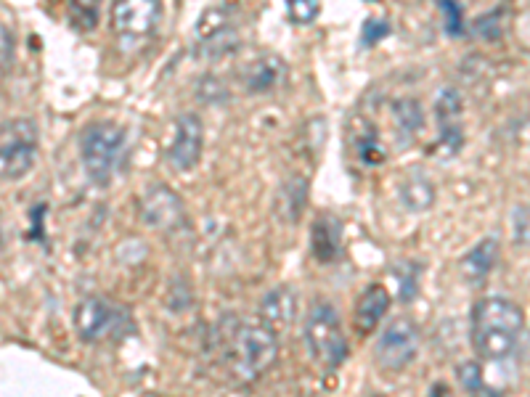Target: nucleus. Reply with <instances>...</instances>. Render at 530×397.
<instances>
[{"instance_id":"1","label":"nucleus","mask_w":530,"mask_h":397,"mask_svg":"<svg viewBox=\"0 0 530 397\" xmlns=\"http://www.w3.org/2000/svg\"><path fill=\"white\" fill-rule=\"evenodd\" d=\"M525 315L507 297H483L472 310V347L485 360H504L517 350Z\"/></svg>"},{"instance_id":"4","label":"nucleus","mask_w":530,"mask_h":397,"mask_svg":"<svg viewBox=\"0 0 530 397\" xmlns=\"http://www.w3.org/2000/svg\"><path fill=\"white\" fill-rule=\"evenodd\" d=\"M122 151H125V130L114 122H91L80 133V159L96 186H106L112 180Z\"/></svg>"},{"instance_id":"19","label":"nucleus","mask_w":530,"mask_h":397,"mask_svg":"<svg viewBox=\"0 0 530 397\" xmlns=\"http://www.w3.org/2000/svg\"><path fill=\"white\" fill-rule=\"evenodd\" d=\"M432 199H435V186L430 183V178L422 173V170H411V175L406 178V183L401 186V202L409 207V210H424L430 207Z\"/></svg>"},{"instance_id":"3","label":"nucleus","mask_w":530,"mask_h":397,"mask_svg":"<svg viewBox=\"0 0 530 397\" xmlns=\"http://www.w3.org/2000/svg\"><path fill=\"white\" fill-rule=\"evenodd\" d=\"M305 347L321 368H337L348 358L342 318L332 302L318 300L305 321Z\"/></svg>"},{"instance_id":"9","label":"nucleus","mask_w":530,"mask_h":397,"mask_svg":"<svg viewBox=\"0 0 530 397\" xmlns=\"http://www.w3.org/2000/svg\"><path fill=\"white\" fill-rule=\"evenodd\" d=\"M162 3L157 0H125L112 8L114 32L120 38L144 40L154 35V30L162 22Z\"/></svg>"},{"instance_id":"8","label":"nucleus","mask_w":530,"mask_h":397,"mask_svg":"<svg viewBox=\"0 0 530 397\" xmlns=\"http://www.w3.org/2000/svg\"><path fill=\"white\" fill-rule=\"evenodd\" d=\"M202 146H205V125L194 112L178 114L170 125L165 141V162L173 170H191L202 157Z\"/></svg>"},{"instance_id":"23","label":"nucleus","mask_w":530,"mask_h":397,"mask_svg":"<svg viewBox=\"0 0 530 397\" xmlns=\"http://www.w3.org/2000/svg\"><path fill=\"white\" fill-rule=\"evenodd\" d=\"M512 236H515V244H523L528 247L530 244V204H520L512 210Z\"/></svg>"},{"instance_id":"7","label":"nucleus","mask_w":530,"mask_h":397,"mask_svg":"<svg viewBox=\"0 0 530 397\" xmlns=\"http://www.w3.org/2000/svg\"><path fill=\"white\" fill-rule=\"evenodd\" d=\"M419 353V329L411 318H393L379 334L374 358L385 371H403Z\"/></svg>"},{"instance_id":"14","label":"nucleus","mask_w":530,"mask_h":397,"mask_svg":"<svg viewBox=\"0 0 530 397\" xmlns=\"http://www.w3.org/2000/svg\"><path fill=\"white\" fill-rule=\"evenodd\" d=\"M260 318L273 331L289 329L297 318V294L289 286H279V289L268 292L260 302Z\"/></svg>"},{"instance_id":"24","label":"nucleus","mask_w":530,"mask_h":397,"mask_svg":"<svg viewBox=\"0 0 530 397\" xmlns=\"http://www.w3.org/2000/svg\"><path fill=\"white\" fill-rule=\"evenodd\" d=\"M99 22V8L88 6V3H75L72 6V27L77 30H93Z\"/></svg>"},{"instance_id":"6","label":"nucleus","mask_w":530,"mask_h":397,"mask_svg":"<svg viewBox=\"0 0 530 397\" xmlns=\"http://www.w3.org/2000/svg\"><path fill=\"white\" fill-rule=\"evenodd\" d=\"M38 159V128L32 120H11L3 125L0 170L6 180H22Z\"/></svg>"},{"instance_id":"5","label":"nucleus","mask_w":530,"mask_h":397,"mask_svg":"<svg viewBox=\"0 0 530 397\" xmlns=\"http://www.w3.org/2000/svg\"><path fill=\"white\" fill-rule=\"evenodd\" d=\"M75 331L83 342H99L104 337H122L130 331V315L106 297H85L75 308Z\"/></svg>"},{"instance_id":"2","label":"nucleus","mask_w":530,"mask_h":397,"mask_svg":"<svg viewBox=\"0 0 530 397\" xmlns=\"http://www.w3.org/2000/svg\"><path fill=\"white\" fill-rule=\"evenodd\" d=\"M279 355L276 331L263 318L239 321L228 337V368L239 382H255Z\"/></svg>"},{"instance_id":"18","label":"nucleus","mask_w":530,"mask_h":397,"mask_svg":"<svg viewBox=\"0 0 530 397\" xmlns=\"http://www.w3.org/2000/svg\"><path fill=\"white\" fill-rule=\"evenodd\" d=\"M281 77H284V64L276 56H263V59L252 61L244 80H247L250 93H265V90L276 88Z\"/></svg>"},{"instance_id":"27","label":"nucleus","mask_w":530,"mask_h":397,"mask_svg":"<svg viewBox=\"0 0 530 397\" xmlns=\"http://www.w3.org/2000/svg\"><path fill=\"white\" fill-rule=\"evenodd\" d=\"M0 38H3V69H11V61H14V35L8 30V24L0 27Z\"/></svg>"},{"instance_id":"26","label":"nucleus","mask_w":530,"mask_h":397,"mask_svg":"<svg viewBox=\"0 0 530 397\" xmlns=\"http://www.w3.org/2000/svg\"><path fill=\"white\" fill-rule=\"evenodd\" d=\"M390 35V24L382 22V19H369V22L364 24V35H361V43L369 48V45H377L379 40L387 38Z\"/></svg>"},{"instance_id":"22","label":"nucleus","mask_w":530,"mask_h":397,"mask_svg":"<svg viewBox=\"0 0 530 397\" xmlns=\"http://www.w3.org/2000/svg\"><path fill=\"white\" fill-rule=\"evenodd\" d=\"M393 273L398 276V284H401V302L414 300V294H417V276H419L417 265L398 263L393 268Z\"/></svg>"},{"instance_id":"20","label":"nucleus","mask_w":530,"mask_h":397,"mask_svg":"<svg viewBox=\"0 0 530 397\" xmlns=\"http://www.w3.org/2000/svg\"><path fill=\"white\" fill-rule=\"evenodd\" d=\"M353 143H356V154L364 165H382L385 162L387 151L379 141L377 128L369 122H361V130H353Z\"/></svg>"},{"instance_id":"11","label":"nucleus","mask_w":530,"mask_h":397,"mask_svg":"<svg viewBox=\"0 0 530 397\" xmlns=\"http://www.w3.org/2000/svg\"><path fill=\"white\" fill-rule=\"evenodd\" d=\"M231 8H207L205 14L199 16L197 22V30H194V35H197L199 40V48H202V53H226V51H234L236 48V30H234V22H231Z\"/></svg>"},{"instance_id":"13","label":"nucleus","mask_w":530,"mask_h":397,"mask_svg":"<svg viewBox=\"0 0 530 397\" xmlns=\"http://www.w3.org/2000/svg\"><path fill=\"white\" fill-rule=\"evenodd\" d=\"M390 302H393V297H390V292H387L385 286L382 284L366 286L356 302V313H353L356 329L361 331V334H369V331L385 318V313L390 310Z\"/></svg>"},{"instance_id":"17","label":"nucleus","mask_w":530,"mask_h":397,"mask_svg":"<svg viewBox=\"0 0 530 397\" xmlns=\"http://www.w3.org/2000/svg\"><path fill=\"white\" fill-rule=\"evenodd\" d=\"M393 120L398 128V138L403 143L414 141L419 135V130L424 128V109L417 98L403 96L393 104Z\"/></svg>"},{"instance_id":"28","label":"nucleus","mask_w":530,"mask_h":397,"mask_svg":"<svg viewBox=\"0 0 530 397\" xmlns=\"http://www.w3.org/2000/svg\"><path fill=\"white\" fill-rule=\"evenodd\" d=\"M440 11H443V14H448V19H451L448 30L451 32L462 30V27H459V19H462V14H459V8H456L454 3H440Z\"/></svg>"},{"instance_id":"10","label":"nucleus","mask_w":530,"mask_h":397,"mask_svg":"<svg viewBox=\"0 0 530 397\" xmlns=\"http://www.w3.org/2000/svg\"><path fill=\"white\" fill-rule=\"evenodd\" d=\"M138 212L146 225L167 231L183 220V202L167 183H152L138 202Z\"/></svg>"},{"instance_id":"16","label":"nucleus","mask_w":530,"mask_h":397,"mask_svg":"<svg viewBox=\"0 0 530 397\" xmlns=\"http://www.w3.org/2000/svg\"><path fill=\"white\" fill-rule=\"evenodd\" d=\"M305 199H308V183L303 178H289L279 194H276V215L284 223H297L305 210Z\"/></svg>"},{"instance_id":"15","label":"nucleus","mask_w":530,"mask_h":397,"mask_svg":"<svg viewBox=\"0 0 530 397\" xmlns=\"http://www.w3.org/2000/svg\"><path fill=\"white\" fill-rule=\"evenodd\" d=\"M499 249H501L499 239L488 236V239L475 244V247L462 257V273L464 278H467V284L472 286L483 284L485 278H488V273L493 270V265H496V260H499Z\"/></svg>"},{"instance_id":"25","label":"nucleus","mask_w":530,"mask_h":397,"mask_svg":"<svg viewBox=\"0 0 530 397\" xmlns=\"http://www.w3.org/2000/svg\"><path fill=\"white\" fill-rule=\"evenodd\" d=\"M459 379H462V384L470 392L483 390V374H480V366H477V363H472V360H467V363H462V366H459Z\"/></svg>"},{"instance_id":"21","label":"nucleus","mask_w":530,"mask_h":397,"mask_svg":"<svg viewBox=\"0 0 530 397\" xmlns=\"http://www.w3.org/2000/svg\"><path fill=\"white\" fill-rule=\"evenodd\" d=\"M318 14H321V6L316 0H289L287 3V16L300 27H308V24L316 22Z\"/></svg>"},{"instance_id":"12","label":"nucleus","mask_w":530,"mask_h":397,"mask_svg":"<svg viewBox=\"0 0 530 397\" xmlns=\"http://www.w3.org/2000/svg\"><path fill=\"white\" fill-rule=\"evenodd\" d=\"M342 252V223L332 212H321L311 225V255L318 263H334Z\"/></svg>"}]
</instances>
